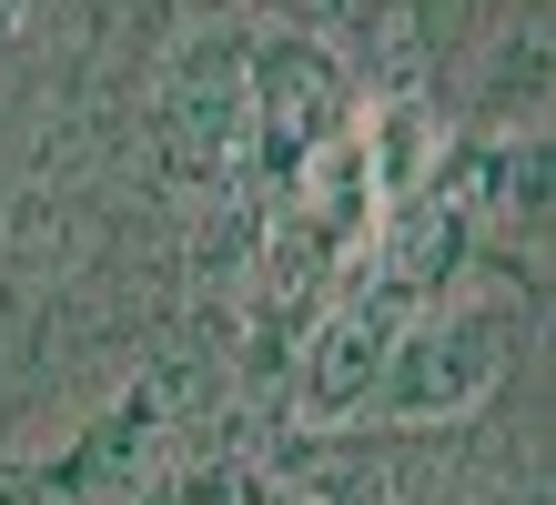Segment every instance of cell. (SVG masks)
<instances>
[{"instance_id": "obj_1", "label": "cell", "mask_w": 556, "mask_h": 505, "mask_svg": "<svg viewBox=\"0 0 556 505\" xmlns=\"http://www.w3.org/2000/svg\"><path fill=\"white\" fill-rule=\"evenodd\" d=\"M395 314H405L395 293H365V303H344V314L314 333V354H304V404H314V415L375 404V364L395 354Z\"/></svg>"}, {"instance_id": "obj_2", "label": "cell", "mask_w": 556, "mask_h": 505, "mask_svg": "<svg viewBox=\"0 0 556 505\" xmlns=\"http://www.w3.org/2000/svg\"><path fill=\"white\" fill-rule=\"evenodd\" d=\"M485 375H496V324H425L405 344V375L384 384L395 415H445V404H466Z\"/></svg>"}]
</instances>
